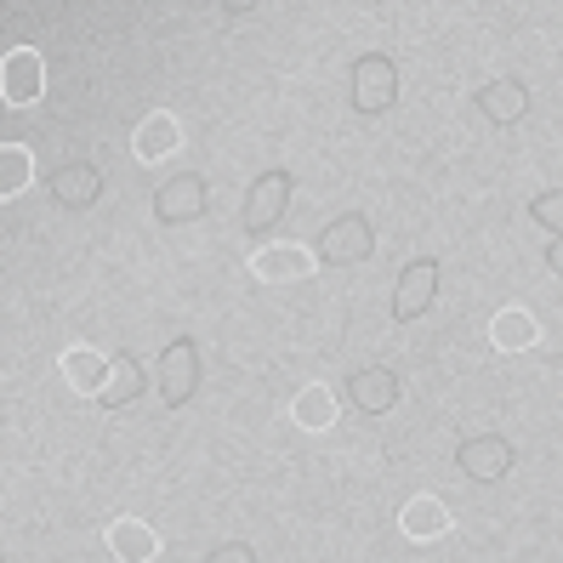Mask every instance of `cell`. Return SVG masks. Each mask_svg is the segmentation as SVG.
Returning <instances> with one entry per match:
<instances>
[{
  "mask_svg": "<svg viewBox=\"0 0 563 563\" xmlns=\"http://www.w3.org/2000/svg\"><path fill=\"white\" fill-rule=\"evenodd\" d=\"M313 251H319V262H330V268H353V262H364L376 251V228H371L364 211H342L336 222H324Z\"/></svg>",
  "mask_w": 563,
  "mask_h": 563,
  "instance_id": "obj_2",
  "label": "cell"
},
{
  "mask_svg": "<svg viewBox=\"0 0 563 563\" xmlns=\"http://www.w3.org/2000/svg\"><path fill=\"white\" fill-rule=\"evenodd\" d=\"M52 200L63 211H86L103 200V172H97L91 159H69V165H57V177H52Z\"/></svg>",
  "mask_w": 563,
  "mask_h": 563,
  "instance_id": "obj_11",
  "label": "cell"
},
{
  "mask_svg": "<svg viewBox=\"0 0 563 563\" xmlns=\"http://www.w3.org/2000/svg\"><path fill=\"white\" fill-rule=\"evenodd\" d=\"M200 342L194 336H172L165 342V353H159V364H154V382H159V399L172 405V410H183L194 393H200Z\"/></svg>",
  "mask_w": 563,
  "mask_h": 563,
  "instance_id": "obj_1",
  "label": "cell"
},
{
  "mask_svg": "<svg viewBox=\"0 0 563 563\" xmlns=\"http://www.w3.org/2000/svg\"><path fill=\"white\" fill-rule=\"evenodd\" d=\"M206 206H211V188H206L200 172H183V177H172V183H159V188H154V222H159V228L200 222Z\"/></svg>",
  "mask_w": 563,
  "mask_h": 563,
  "instance_id": "obj_6",
  "label": "cell"
},
{
  "mask_svg": "<svg viewBox=\"0 0 563 563\" xmlns=\"http://www.w3.org/2000/svg\"><path fill=\"white\" fill-rule=\"evenodd\" d=\"M450 501L444 495H410L405 501V512H399V529L410 541H439V536H450Z\"/></svg>",
  "mask_w": 563,
  "mask_h": 563,
  "instance_id": "obj_15",
  "label": "cell"
},
{
  "mask_svg": "<svg viewBox=\"0 0 563 563\" xmlns=\"http://www.w3.org/2000/svg\"><path fill=\"white\" fill-rule=\"evenodd\" d=\"M547 268L563 279V240H552V245H547Z\"/></svg>",
  "mask_w": 563,
  "mask_h": 563,
  "instance_id": "obj_23",
  "label": "cell"
},
{
  "mask_svg": "<svg viewBox=\"0 0 563 563\" xmlns=\"http://www.w3.org/2000/svg\"><path fill=\"white\" fill-rule=\"evenodd\" d=\"M512 439L507 433H473V439H461L455 444V473L461 478H473V484H495V478H507L512 473Z\"/></svg>",
  "mask_w": 563,
  "mask_h": 563,
  "instance_id": "obj_5",
  "label": "cell"
},
{
  "mask_svg": "<svg viewBox=\"0 0 563 563\" xmlns=\"http://www.w3.org/2000/svg\"><path fill=\"white\" fill-rule=\"evenodd\" d=\"M177 148H183V120H177V114H165V109L143 114V120H137V131H131V154H137L143 165L172 159Z\"/></svg>",
  "mask_w": 563,
  "mask_h": 563,
  "instance_id": "obj_10",
  "label": "cell"
},
{
  "mask_svg": "<svg viewBox=\"0 0 563 563\" xmlns=\"http://www.w3.org/2000/svg\"><path fill=\"white\" fill-rule=\"evenodd\" d=\"M290 427H302V433H330V427H336V393H330L324 382H308L290 399Z\"/></svg>",
  "mask_w": 563,
  "mask_h": 563,
  "instance_id": "obj_17",
  "label": "cell"
},
{
  "mask_svg": "<svg viewBox=\"0 0 563 563\" xmlns=\"http://www.w3.org/2000/svg\"><path fill=\"white\" fill-rule=\"evenodd\" d=\"M290 211V172H262L251 188H245V206H240V228L251 240L274 234L279 217Z\"/></svg>",
  "mask_w": 563,
  "mask_h": 563,
  "instance_id": "obj_4",
  "label": "cell"
},
{
  "mask_svg": "<svg viewBox=\"0 0 563 563\" xmlns=\"http://www.w3.org/2000/svg\"><path fill=\"white\" fill-rule=\"evenodd\" d=\"M529 217H536L541 228L552 240H563V188H547V194H536V200H529Z\"/></svg>",
  "mask_w": 563,
  "mask_h": 563,
  "instance_id": "obj_21",
  "label": "cell"
},
{
  "mask_svg": "<svg viewBox=\"0 0 563 563\" xmlns=\"http://www.w3.org/2000/svg\"><path fill=\"white\" fill-rule=\"evenodd\" d=\"M399 376L393 371H382V364H371V371H353L347 376V399H353V410H364V416H387L393 405H399Z\"/></svg>",
  "mask_w": 563,
  "mask_h": 563,
  "instance_id": "obj_13",
  "label": "cell"
},
{
  "mask_svg": "<svg viewBox=\"0 0 563 563\" xmlns=\"http://www.w3.org/2000/svg\"><path fill=\"white\" fill-rule=\"evenodd\" d=\"M319 268V251L313 245H256L251 256V279L256 285H296Z\"/></svg>",
  "mask_w": 563,
  "mask_h": 563,
  "instance_id": "obj_8",
  "label": "cell"
},
{
  "mask_svg": "<svg viewBox=\"0 0 563 563\" xmlns=\"http://www.w3.org/2000/svg\"><path fill=\"white\" fill-rule=\"evenodd\" d=\"M41 91H46V63L35 46H12L7 57H0V97H7L12 109H29V103H41Z\"/></svg>",
  "mask_w": 563,
  "mask_h": 563,
  "instance_id": "obj_7",
  "label": "cell"
},
{
  "mask_svg": "<svg viewBox=\"0 0 563 563\" xmlns=\"http://www.w3.org/2000/svg\"><path fill=\"white\" fill-rule=\"evenodd\" d=\"M489 342L501 347V353H529L541 342V324H536V313L529 308H501L489 319Z\"/></svg>",
  "mask_w": 563,
  "mask_h": 563,
  "instance_id": "obj_18",
  "label": "cell"
},
{
  "mask_svg": "<svg viewBox=\"0 0 563 563\" xmlns=\"http://www.w3.org/2000/svg\"><path fill=\"white\" fill-rule=\"evenodd\" d=\"M206 563H256V552H251L245 541H222V547H217Z\"/></svg>",
  "mask_w": 563,
  "mask_h": 563,
  "instance_id": "obj_22",
  "label": "cell"
},
{
  "mask_svg": "<svg viewBox=\"0 0 563 563\" xmlns=\"http://www.w3.org/2000/svg\"><path fill=\"white\" fill-rule=\"evenodd\" d=\"M143 387H148V371H143V358L137 353H114V376L103 387V410H125L131 399H143Z\"/></svg>",
  "mask_w": 563,
  "mask_h": 563,
  "instance_id": "obj_19",
  "label": "cell"
},
{
  "mask_svg": "<svg viewBox=\"0 0 563 563\" xmlns=\"http://www.w3.org/2000/svg\"><path fill=\"white\" fill-rule=\"evenodd\" d=\"M29 183H35V154L23 143H0V200H18Z\"/></svg>",
  "mask_w": 563,
  "mask_h": 563,
  "instance_id": "obj_20",
  "label": "cell"
},
{
  "mask_svg": "<svg viewBox=\"0 0 563 563\" xmlns=\"http://www.w3.org/2000/svg\"><path fill=\"white\" fill-rule=\"evenodd\" d=\"M57 371H63V382H69L75 393H86V399H103V387H109V376H114V358H103L97 347H63Z\"/></svg>",
  "mask_w": 563,
  "mask_h": 563,
  "instance_id": "obj_12",
  "label": "cell"
},
{
  "mask_svg": "<svg viewBox=\"0 0 563 563\" xmlns=\"http://www.w3.org/2000/svg\"><path fill=\"white\" fill-rule=\"evenodd\" d=\"M109 552H114V563H154L159 558V536L143 518H114L109 523Z\"/></svg>",
  "mask_w": 563,
  "mask_h": 563,
  "instance_id": "obj_16",
  "label": "cell"
},
{
  "mask_svg": "<svg viewBox=\"0 0 563 563\" xmlns=\"http://www.w3.org/2000/svg\"><path fill=\"white\" fill-rule=\"evenodd\" d=\"M473 109L484 114V120H495V125H518L523 114H529V86L523 80H489V86H478L473 91Z\"/></svg>",
  "mask_w": 563,
  "mask_h": 563,
  "instance_id": "obj_14",
  "label": "cell"
},
{
  "mask_svg": "<svg viewBox=\"0 0 563 563\" xmlns=\"http://www.w3.org/2000/svg\"><path fill=\"white\" fill-rule=\"evenodd\" d=\"M399 103V63L387 52H364L353 63V109L358 114H387Z\"/></svg>",
  "mask_w": 563,
  "mask_h": 563,
  "instance_id": "obj_3",
  "label": "cell"
},
{
  "mask_svg": "<svg viewBox=\"0 0 563 563\" xmlns=\"http://www.w3.org/2000/svg\"><path fill=\"white\" fill-rule=\"evenodd\" d=\"M433 296H439V262H433V256L405 262L399 285H393V319H399V324L421 319L427 308H433Z\"/></svg>",
  "mask_w": 563,
  "mask_h": 563,
  "instance_id": "obj_9",
  "label": "cell"
}]
</instances>
